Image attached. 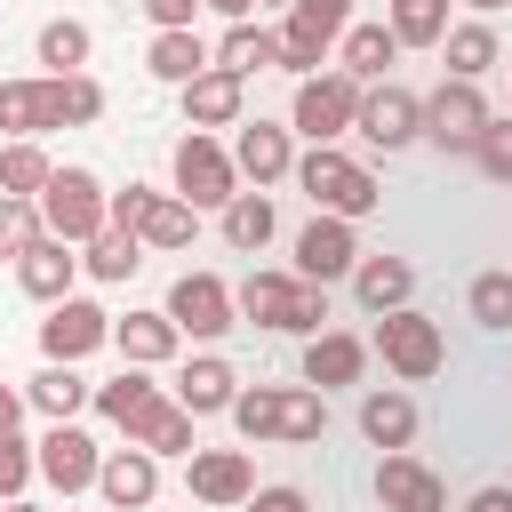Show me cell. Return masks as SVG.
Masks as SVG:
<instances>
[{
	"mask_svg": "<svg viewBox=\"0 0 512 512\" xmlns=\"http://www.w3.org/2000/svg\"><path fill=\"white\" fill-rule=\"evenodd\" d=\"M288 176L312 192V208H320V216H344V224L376 216V200H384V192H376V176H368L352 152H336V144H312V152H304Z\"/></svg>",
	"mask_w": 512,
	"mask_h": 512,
	"instance_id": "1",
	"label": "cell"
},
{
	"mask_svg": "<svg viewBox=\"0 0 512 512\" xmlns=\"http://www.w3.org/2000/svg\"><path fill=\"white\" fill-rule=\"evenodd\" d=\"M376 352H384V368H392L400 384H424V376H440L448 336H440V320H424L416 304H392V312H376Z\"/></svg>",
	"mask_w": 512,
	"mask_h": 512,
	"instance_id": "2",
	"label": "cell"
},
{
	"mask_svg": "<svg viewBox=\"0 0 512 512\" xmlns=\"http://www.w3.org/2000/svg\"><path fill=\"white\" fill-rule=\"evenodd\" d=\"M352 112H360V80L336 64V72H304V80H296L288 128H296V136H312V144H336V136L352 128Z\"/></svg>",
	"mask_w": 512,
	"mask_h": 512,
	"instance_id": "3",
	"label": "cell"
},
{
	"mask_svg": "<svg viewBox=\"0 0 512 512\" xmlns=\"http://www.w3.org/2000/svg\"><path fill=\"white\" fill-rule=\"evenodd\" d=\"M40 224H48L56 240L88 248V240L104 232V184H96L88 168H48V184H40Z\"/></svg>",
	"mask_w": 512,
	"mask_h": 512,
	"instance_id": "4",
	"label": "cell"
},
{
	"mask_svg": "<svg viewBox=\"0 0 512 512\" xmlns=\"http://www.w3.org/2000/svg\"><path fill=\"white\" fill-rule=\"evenodd\" d=\"M344 24H352V0H288V24H280V72H320L328 64V48L344 40Z\"/></svg>",
	"mask_w": 512,
	"mask_h": 512,
	"instance_id": "5",
	"label": "cell"
},
{
	"mask_svg": "<svg viewBox=\"0 0 512 512\" xmlns=\"http://www.w3.org/2000/svg\"><path fill=\"white\" fill-rule=\"evenodd\" d=\"M240 192V168H232V152L208 136V128H192L184 144H176V200H192V208H224Z\"/></svg>",
	"mask_w": 512,
	"mask_h": 512,
	"instance_id": "6",
	"label": "cell"
},
{
	"mask_svg": "<svg viewBox=\"0 0 512 512\" xmlns=\"http://www.w3.org/2000/svg\"><path fill=\"white\" fill-rule=\"evenodd\" d=\"M352 128H360L376 152H400V144H416V136H424V96H408V88H392V80H368V88H360Z\"/></svg>",
	"mask_w": 512,
	"mask_h": 512,
	"instance_id": "7",
	"label": "cell"
},
{
	"mask_svg": "<svg viewBox=\"0 0 512 512\" xmlns=\"http://www.w3.org/2000/svg\"><path fill=\"white\" fill-rule=\"evenodd\" d=\"M96 464H104V448H96L80 424H48V432L32 440V472H40L56 496H80V488H96Z\"/></svg>",
	"mask_w": 512,
	"mask_h": 512,
	"instance_id": "8",
	"label": "cell"
},
{
	"mask_svg": "<svg viewBox=\"0 0 512 512\" xmlns=\"http://www.w3.org/2000/svg\"><path fill=\"white\" fill-rule=\"evenodd\" d=\"M184 336H200V344H216L224 328H240V312H232V288L216 280V272H184L176 288H168V304H160Z\"/></svg>",
	"mask_w": 512,
	"mask_h": 512,
	"instance_id": "9",
	"label": "cell"
},
{
	"mask_svg": "<svg viewBox=\"0 0 512 512\" xmlns=\"http://www.w3.org/2000/svg\"><path fill=\"white\" fill-rule=\"evenodd\" d=\"M96 344H112V312H104V304H88V296H56V304H48V320H40V352L80 368Z\"/></svg>",
	"mask_w": 512,
	"mask_h": 512,
	"instance_id": "10",
	"label": "cell"
},
{
	"mask_svg": "<svg viewBox=\"0 0 512 512\" xmlns=\"http://www.w3.org/2000/svg\"><path fill=\"white\" fill-rule=\"evenodd\" d=\"M480 120H488V96H480V80H440V88L424 96V136H432L440 152H472Z\"/></svg>",
	"mask_w": 512,
	"mask_h": 512,
	"instance_id": "11",
	"label": "cell"
},
{
	"mask_svg": "<svg viewBox=\"0 0 512 512\" xmlns=\"http://www.w3.org/2000/svg\"><path fill=\"white\" fill-rule=\"evenodd\" d=\"M184 488L224 512V504H248L256 496V464H248V448H192L184 456Z\"/></svg>",
	"mask_w": 512,
	"mask_h": 512,
	"instance_id": "12",
	"label": "cell"
},
{
	"mask_svg": "<svg viewBox=\"0 0 512 512\" xmlns=\"http://www.w3.org/2000/svg\"><path fill=\"white\" fill-rule=\"evenodd\" d=\"M360 264V240H352V224L344 216H312L304 232H296V280H344Z\"/></svg>",
	"mask_w": 512,
	"mask_h": 512,
	"instance_id": "13",
	"label": "cell"
},
{
	"mask_svg": "<svg viewBox=\"0 0 512 512\" xmlns=\"http://www.w3.org/2000/svg\"><path fill=\"white\" fill-rule=\"evenodd\" d=\"M96 496H104L112 512H144V504L160 496V456H152V448H136V440H128V448H112V456L96 464Z\"/></svg>",
	"mask_w": 512,
	"mask_h": 512,
	"instance_id": "14",
	"label": "cell"
},
{
	"mask_svg": "<svg viewBox=\"0 0 512 512\" xmlns=\"http://www.w3.org/2000/svg\"><path fill=\"white\" fill-rule=\"evenodd\" d=\"M376 504H384V512H448V488H440V472H424L408 448H392V456L376 464Z\"/></svg>",
	"mask_w": 512,
	"mask_h": 512,
	"instance_id": "15",
	"label": "cell"
},
{
	"mask_svg": "<svg viewBox=\"0 0 512 512\" xmlns=\"http://www.w3.org/2000/svg\"><path fill=\"white\" fill-rule=\"evenodd\" d=\"M240 136H232V168L264 192V184H280L288 168H296V144H288V128H272V120H232Z\"/></svg>",
	"mask_w": 512,
	"mask_h": 512,
	"instance_id": "16",
	"label": "cell"
},
{
	"mask_svg": "<svg viewBox=\"0 0 512 512\" xmlns=\"http://www.w3.org/2000/svg\"><path fill=\"white\" fill-rule=\"evenodd\" d=\"M16 280H24V296L56 304V296H72V280H80V248H72V240H56V232H40V240L16 256Z\"/></svg>",
	"mask_w": 512,
	"mask_h": 512,
	"instance_id": "17",
	"label": "cell"
},
{
	"mask_svg": "<svg viewBox=\"0 0 512 512\" xmlns=\"http://www.w3.org/2000/svg\"><path fill=\"white\" fill-rule=\"evenodd\" d=\"M184 120H192V128H232V120H240V72L200 64V72L184 80Z\"/></svg>",
	"mask_w": 512,
	"mask_h": 512,
	"instance_id": "18",
	"label": "cell"
},
{
	"mask_svg": "<svg viewBox=\"0 0 512 512\" xmlns=\"http://www.w3.org/2000/svg\"><path fill=\"white\" fill-rule=\"evenodd\" d=\"M232 392H240V376H232V360H216V352H200V360H184L176 368V408H192V416H216V408H232Z\"/></svg>",
	"mask_w": 512,
	"mask_h": 512,
	"instance_id": "19",
	"label": "cell"
},
{
	"mask_svg": "<svg viewBox=\"0 0 512 512\" xmlns=\"http://www.w3.org/2000/svg\"><path fill=\"white\" fill-rule=\"evenodd\" d=\"M112 344H120V360H136V368H160V360H176L184 328H176L168 312H128V320H112Z\"/></svg>",
	"mask_w": 512,
	"mask_h": 512,
	"instance_id": "20",
	"label": "cell"
},
{
	"mask_svg": "<svg viewBox=\"0 0 512 512\" xmlns=\"http://www.w3.org/2000/svg\"><path fill=\"white\" fill-rule=\"evenodd\" d=\"M360 368H368V344H360V336H344V328H320V336L304 344V384H312V392L352 384Z\"/></svg>",
	"mask_w": 512,
	"mask_h": 512,
	"instance_id": "21",
	"label": "cell"
},
{
	"mask_svg": "<svg viewBox=\"0 0 512 512\" xmlns=\"http://www.w3.org/2000/svg\"><path fill=\"white\" fill-rule=\"evenodd\" d=\"M352 296H360L368 312H392V304H408V296H416V272H408V256H360V264H352Z\"/></svg>",
	"mask_w": 512,
	"mask_h": 512,
	"instance_id": "22",
	"label": "cell"
},
{
	"mask_svg": "<svg viewBox=\"0 0 512 512\" xmlns=\"http://www.w3.org/2000/svg\"><path fill=\"white\" fill-rule=\"evenodd\" d=\"M88 392H96V384H80V368H72V360H48V368L24 384V400H32L48 424H72V416L88 408Z\"/></svg>",
	"mask_w": 512,
	"mask_h": 512,
	"instance_id": "23",
	"label": "cell"
},
{
	"mask_svg": "<svg viewBox=\"0 0 512 512\" xmlns=\"http://www.w3.org/2000/svg\"><path fill=\"white\" fill-rule=\"evenodd\" d=\"M192 424H200L192 408H176V400H152V408L128 424V440H136V448H152V456H192V448H200V440H192Z\"/></svg>",
	"mask_w": 512,
	"mask_h": 512,
	"instance_id": "24",
	"label": "cell"
},
{
	"mask_svg": "<svg viewBox=\"0 0 512 512\" xmlns=\"http://www.w3.org/2000/svg\"><path fill=\"white\" fill-rule=\"evenodd\" d=\"M288 296H296L288 272H248V280L232 288V312H240L248 328H288Z\"/></svg>",
	"mask_w": 512,
	"mask_h": 512,
	"instance_id": "25",
	"label": "cell"
},
{
	"mask_svg": "<svg viewBox=\"0 0 512 512\" xmlns=\"http://www.w3.org/2000/svg\"><path fill=\"white\" fill-rule=\"evenodd\" d=\"M88 400H96V416H104V424H120V432H128V424H136V416H144L152 400H168V392H160V384H152V376H144V368L128 360V368H120L112 384H96Z\"/></svg>",
	"mask_w": 512,
	"mask_h": 512,
	"instance_id": "26",
	"label": "cell"
},
{
	"mask_svg": "<svg viewBox=\"0 0 512 512\" xmlns=\"http://www.w3.org/2000/svg\"><path fill=\"white\" fill-rule=\"evenodd\" d=\"M360 432H368V448H384V456L408 448V440H416V400H408V392H368V400H360Z\"/></svg>",
	"mask_w": 512,
	"mask_h": 512,
	"instance_id": "27",
	"label": "cell"
},
{
	"mask_svg": "<svg viewBox=\"0 0 512 512\" xmlns=\"http://www.w3.org/2000/svg\"><path fill=\"white\" fill-rule=\"evenodd\" d=\"M208 56H216V48H208V40L192 32V24H184V32H152V48H144L152 80H168V88H184V80H192V72H200Z\"/></svg>",
	"mask_w": 512,
	"mask_h": 512,
	"instance_id": "28",
	"label": "cell"
},
{
	"mask_svg": "<svg viewBox=\"0 0 512 512\" xmlns=\"http://www.w3.org/2000/svg\"><path fill=\"white\" fill-rule=\"evenodd\" d=\"M208 64H224V72H240V80H248V72L280 64V32H264V24H248V16H240V24L216 40V56H208Z\"/></svg>",
	"mask_w": 512,
	"mask_h": 512,
	"instance_id": "29",
	"label": "cell"
},
{
	"mask_svg": "<svg viewBox=\"0 0 512 512\" xmlns=\"http://www.w3.org/2000/svg\"><path fill=\"white\" fill-rule=\"evenodd\" d=\"M104 112V88L88 72H48V128H88Z\"/></svg>",
	"mask_w": 512,
	"mask_h": 512,
	"instance_id": "30",
	"label": "cell"
},
{
	"mask_svg": "<svg viewBox=\"0 0 512 512\" xmlns=\"http://www.w3.org/2000/svg\"><path fill=\"white\" fill-rule=\"evenodd\" d=\"M192 232H200V208H192V200H176V192H152V208H144L136 240H144V248H192Z\"/></svg>",
	"mask_w": 512,
	"mask_h": 512,
	"instance_id": "31",
	"label": "cell"
},
{
	"mask_svg": "<svg viewBox=\"0 0 512 512\" xmlns=\"http://www.w3.org/2000/svg\"><path fill=\"white\" fill-rule=\"evenodd\" d=\"M400 56V40H392V24H344V72L368 88V80H384V64Z\"/></svg>",
	"mask_w": 512,
	"mask_h": 512,
	"instance_id": "32",
	"label": "cell"
},
{
	"mask_svg": "<svg viewBox=\"0 0 512 512\" xmlns=\"http://www.w3.org/2000/svg\"><path fill=\"white\" fill-rule=\"evenodd\" d=\"M440 56H448V80H480L504 48H496L488 24H448V32H440Z\"/></svg>",
	"mask_w": 512,
	"mask_h": 512,
	"instance_id": "33",
	"label": "cell"
},
{
	"mask_svg": "<svg viewBox=\"0 0 512 512\" xmlns=\"http://www.w3.org/2000/svg\"><path fill=\"white\" fill-rule=\"evenodd\" d=\"M48 152H40V136H16V144H0V192L8 200H40V184H48Z\"/></svg>",
	"mask_w": 512,
	"mask_h": 512,
	"instance_id": "34",
	"label": "cell"
},
{
	"mask_svg": "<svg viewBox=\"0 0 512 512\" xmlns=\"http://www.w3.org/2000/svg\"><path fill=\"white\" fill-rule=\"evenodd\" d=\"M136 264H144V240H136L128 224H104V232L80 248V272H96V280H128Z\"/></svg>",
	"mask_w": 512,
	"mask_h": 512,
	"instance_id": "35",
	"label": "cell"
},
{
	"mask_svg": "<svg viewBox=\"0 0 512 512\" xmlns=\"http://www.w3.org/2000/svg\"><path fill=\"white\" fill-rule=\"evenodd\" d=\"M272 224H280V216H272L264 192H232V200H224V240H232L240 256H256V248L272 240Z\"/></svg>",
	"mask_w": 512,
	"mask_h": 512,
	"instance_id": "36",
	"label": "cell"
},
{
	"mask_svg": "<svg viewBox=\"0 0 512 512\" xmlns=\"http://www.w3.org/2000/svg\"><path fill=\"white\" fill-rule=\"evenodd\" d=\"M0 128L8 136H48V80H0Z\"/></svg>",
	"mask_w": 512,
	"mask_h": 512,
	"instance_id": "37",
	"label": "cell"
},
{
	"mask_svg": "<svg viewBox=\"0 0 512 512\" xmlns=\"http://www.w3.org/2000/svg\"><path fill=\"white\" fill-rule=\"evenodd\" d=\"M392 40L400 48H440V32H448V0H392Z\"/></svg>",
	"mask_w": 512,
	"mask_h": 512,
	"instance_id": "38",
	"label": "cell"
},
{
	"mask_svg": "<svg viewBox=\"0 0 512 512\" xmlns=\"http://www.w3.org/2000/svg\"><path fill=\"white\" fill-rule=\"evenodd\" d=\"M88 48H96V40H88L80 16H48V24H40V64H48V72H80Z\"/></svg>",
	"mask_w": 512,
	"mask_h": 512,
	"instance_id": "39",
	"label": "cell"
},
{
	"mask_svg": "<svg viewBox=\"0 0 512 512\" xmlns=\"http://www.w3.org/2000/svg\"><path fill=\"white\" fill-rule=\"evenodd\" d=\"M232 432L240 440H280V384H256V392H232Z\"/></svg>",
	"mask_w": 512,
	"mask_h": 512,
	"instance_id": "40",
	"label": "cell"
},
{
	"mask_svg": "<svg viewBox=\"0 0 512 512\" xmlns=\"http://www.w3.org/2000/svg\"><path fill=\"white\" fill-rule=\"evenodd\" d=\"M328 432V400L312 384H280V440H320Z\"/></svg>",
	"mask_w": 512,
	"mask_h": 512,
	"instance_id": "41",
	"label": "cell"
},
{
	"mask_svg": "<svg viewBox=\"0 0 512 512\" xmlns=\"http://www.w3.org/2000/svg\"><path fill=\"white\" fill-rule=\"evenodd\" d=\"M40 232H48V224H40V200H8V192H0V256H24Z\"/></svg>",
	"mask_w": 512,
	"mask_h": 512,
	"instance_id": "42",
	"label": "cell"
},
{
	"mask_svg": "<svg viewBox=\"0 0 512 512\" xmlns=\"http://www.w3.org/2000/svg\"><path fill=\"white\" fill-rule=\"evenodd\" d=\"M472 320L480 328H512V272H480L472 280Z\"/></svg>",
	"mask_w": 512,
	"mask_h": 512,
	"instance_id": "43",
	"label": "cell"
},
{
	"mask_svg": "<svg viewBox=\"0 0 512 512\" xmlns=\"http://www.w3.org/2000/svg\"><path fill=\"white\" fill-rule=\"evenodd\" d=\"M472 160H480L496 184H512V120H496V112H488V120H480V136H472Z\"/></svg>",
	"mask_w": 512,
	"mask_h": 512,
	"instance_id": "44",
	"label": "cell"
},
{
	"mask_svg": "<svg viewBox=\"0 0 512 512\" xmlns=\"http://www.w3.org/2000/svg\"><path fill=\"white\" fill-rule=\"evenodd\" d=\"M24 488H32V440L16 424H0V504L24 496Z\"/></svg>",
	"mask_w": 512,
	"mask_h": 512,
	"instance_id": "45",
	"label": "cell"
},
{
	"mask_svg": "<svg viewBox=\"0 0 512 512\" xmlns=\"http://www.w3.org/2000/svg\"><path fill=\"white\" fill-rule=\"evenodd\" d=\"M320 320H328V288H320V280H296V296H288V328H280V336H320Z\"/></svg>",
	"mask_w": 512,
	"mask_h": 512,
	"instance_id": "46",
	"label": "cell"
},
{
	"mask_svg": "<svg viewBox=\"0 0 512 512\" xmlns=\"http://www.w3.org/2000/svg\"><path fill=\"white\" fill-rule=\"evenodd\" d=\"M248 512H312V504H304V488L272 480V488H256V496H248Z\"/></svg>",
	"mask_w": 512,
	"mask_h": 512,
	"instance_id": "47",
	"label": "cell"
},
{
	"mask_svg": "<svg viewBox=\"0 0 512 512\" xmlns=\"http://www.w3.org/2000/svg\"><path fill=\"white\" fill-rule=\"evenodd\" d=\"M192 8H200V0H144V16H152L160 32H184V24H192Z\"/></svg>",
	"mask_w": 512,
	"mask_h": 512,
	"instance_id": "48",
	"label": "cell"
},
{
	"mask_svg": "<svg viewBox=\"0 0 512 512\" xmlns=\"http://www.w3.org/2000/svg\"><path fill=\"white\" fill-rule=\"evenodd\" d=\"M464 512H512V488H480V496H472Z\"/></svg>",
	"mask_w": 512,
	"mask_h": 512,
	"instance_id": "49",
	"label": "cell"
},
{
	"mask_svg": "<svg viewBox=\"0 0 512 512\" xmlns=\"http://www.w3.org/2000/svg\"><path fill=\"white\" fill-rule=\"evenodd\" d=\"M200 8H216V16H232V24H240V16L256 8V0H200Z\"/></svg>",
	"mask_w": 512,
	"mask_h": 512,
	"instance_id": "50",
	"label": "cell"
},
{
	"mask_svg": "<svg viewBox=\"0 0 512 512\" xmlns=\"http://www.w3.org/2000/svg\"><path fill=\"white\" fill-rule=\"evenodd\" d=\"M16 416H24V400H16L8 384H0V424H16Z\"/></svg>",
	"mask_w": 512,
	"mask_h": 512,
	"instance_id": "51",
	"label": "cell"
},
{
	"mask_svg": "<svg viewBox=\"0 0 512 512\" xmlns=\"http://www.w3.org/2000/svg\"><path fill=\"white\" fill-rule=\"evenodd\" d=\"M464 8H480V16H496V8H512V0H464Z\"/></svg>",
	"mask_w": 512,
	"mask_h": 512,
	"instance_id": "52",
	"label": "cell"
},
{
	"mask_svg": "<svg viewBox=\"0 0 512 512\" xmlns=\"http://www.w3.org/2000/svg\"><path fill=\"white\" fill-rule=\"evenodd\" d=\"M0 512H40V504H32V496H8V504H0Z\"/></svg>",
	"mask_w": 512,
	"mask_h": 512,
	"instance_id": "53",
	"label": "cell"
},
{
	"mask_svg": "<svg viewBox=\"0 0 512 512\" xmlns=\"http://www.w3.org/2000/svg\"><path fill=\"white\" fill-rule=\"evenodd\" d=\"M256 8H288V0H256Z\"/></svg>",
	"mask_w": 512,
	"mask_h": 512,
	"instance_id": "54",
	"label": "cell"
}]
</instances>
